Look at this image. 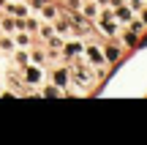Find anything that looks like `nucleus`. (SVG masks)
I'll return each mask as SVG.
<instances>
[{"label": "nucleus", "instance_id": "6ab92c4d", "mask_svg": "<svg viewBox=\"0 0 147 145\" xmlns=\"http://www.w3.org/2000/svg\"><path fill=\"white\" fill-rule=\"evenodd\" d=\"M0 8H5V0H0Z\"/></svg>", "mask_w": 147, "mask_h": 145}, {"label": "nucleus", "instance_id": "4be33fe9", "mask_svg": "<svg viewBox=\"0 0 147 145\" xmlns=\"http://www.w3.org/2000/svg\"><path fill=\"white\" fill-rule=\"evenodd\" d=\"M0 93H3V91H0Z\"/></svg>", "mask_w": 147, "mask_h": 145}, {"label": "nucleus", "instance_id": "39448f33", "mask_svg": "<svg viewBox=\"0 0 147 145\" xmlns=\"http://www.w3.org/2000/svg\"><path fill=\"white\" fill-rule=\"evenodd\" d=\"M82 52H84V41H63V49H60L63 58H79Z\"/></svg>", "mask_w": 147, "mask_h": 145}, {"label": "nucleus", "instance_id": "f8f14e48", "mask_svg": "<svg viewBox=\"0 0 147 145\" xmlns=\"http://www.w3.org/2000/svg\"><path fill=\"white\" fill-rule=\"evenodd\" d=\"M30 63L44 66V63H47V52H44V49H30Z\"/></svg>", "mask_w": 147, "mask_h": 145}, {"label": "nucleus", "instance_id": "f03ea898", "mask_svg": "<svg viewBox=\"0 0 147 145\" xmlns=\"http://www.w3.org/2000/svg\"><path fill=\"white\" fill-rule=\"evenodd\" d=\"M84 58L90 60V66H93V69H98L101 74H104L106 60H104V49H101L98 44H84Z\"/></svg>", "mask_w": 147, "mask_h": 145}, {"label": "nucleus", "instance_id": "412c9836", "mask_svg": "<svg viewBox=\"0 0 147 145\" xmlns=\"http://www.w3.org/2000/svg\"><path fill=\"white\" fill-rule=\"evenodd\" d=\"M82 3H87V0H82Z\"/></svg>", "mask_w": 147, "mask_h": 145}, {"label": "nucleus", "instance_id": "9b49d317", "mask_svg": "<svg viewBox=\"0 0 147 145\" xmlns=\"http://www.w3.org/2000/svg\"><path fill=\"white\" fill-rule=\"evenodd\" d=\"M36 36L44 38V41H49V38L55 36V25H52V22H47V25L41 22V25H38V30H36Z\"/></svg>", "mask_w": 147, "mask_h": 145}, {"label": "nucleus", "instance_id": "a211bd4d", "mask_svg": "<svg viewBox=\"0 0 147 145\" xmlns=\"http://www.w3.org/2000/svg\"><path fill=\"white\" fill-rule=\"evenodd\" d=\"M139 14H142V22L147 25V8H144V5H142V8H139Z\"/></svg>", "mask_w": 147, "mask_h": 145}, {"label": "nucleus", "instance_id": "4468645a", "mask_svg": "<svg viewBox=\"0 0 147 145\" xmlns=\"http://www.w3.org/2000/svg\"><path fill=\"white\" fill-rule=\"evenodd\" d=\"M41 14H44V19L55 22L57 19V5H41Z\"/></svg>", "mask_w": 147, "mask_h": 145}, {"label": "nucleus", "instance_id": "423d86ee", "mask_svg": "<svg viewBox=\"0 0 147 145\" xmlns=\"http://www.w3.org/2000/svg\"><path fill=\"white\" fill-rule=\"evenodd\" d=\"M82 16H87V19H98V14H101V5L95 3V0H87V3H82Z\"/></svg>", "mask_w": 147, "mask_h": 145}, {"label": "nucleus", "instance_id": "9d476101", "mask_svg": "<svg viewBox=\"0 0 147 145\" xmlns=\"http://www.w3.org/2000/svg\"><path fill=\"white\" fill-rule=\"evenodd\" d=\"M117 58H120V47L117 44H106L104 47V60L106 63H117Z\"/></svg>", "mask_w": 147, "mask_h": 145}, {"label": "nucleus", "instance_id": "20e7f679", "mask_svg": "<svg viewBox=\"0 0 147 145\" xmlns=\"http://www.w3.org/2000/svg\"><path fill=\"white\" fill-rule=\"evenodd\" d=\"M22 71H25V82H27V85H38V82L44 80V69L36 66V63H27Z\"/></svg>", "mask_w": 147, "mask_h": 145}, {"label": "nucleus", "instance_id": "aec40b11", "mask_svg": "<svg viewBox=\"0 0 147 145\" xmlns=\"http://www.w3.org/2000/svg\"><path fill=\"white\" fill-rule=\"evenodd\" d=\"M134 3H142V0H134Z\"/></svg>", "mask_w": 147, "mask_h": 145}, {"label": "nucleus", "instance_id": "6e6552de", "mask_svg": "<svg viewBox=\"0 0 147 145\" xmlns=\"http://www.w3.org/2000/svg\"><path fill=\"white\" fill-rule=\"evenodd\" d=\"M52 82H55L57 88H63V91H65V85L71 82V74H68V69H55V71H52Z\"/></svg>", "mask_w": 147, "mask_h": 145}, {"label": "nucleus", "instance_id": "7ed1b4c3", "mask_svg": "<svg viewBox=\"0 0 147 145\" xmlns=\"http://www.w3.org/2000/svg\"><path fill=\"white\" fill-rule=\"evenodd\" d=\"M22 27H25V19H22V16H3V19H0V30L3 33H11V36H14L16 30H22Z\"/></svg>", "mask_w": 147, "mask_h": 145}, {"label": "nucleus", "instance_id": "f3484780", "mask_svg": "<svg viewBox=\"0 0 147 145\" xmlns=\"http://www.w3.org/2000/svg\"><path fill=\"white\" fill-rule=\"evenodd\" d=\"M14 38H3V41H0V49H5V52H14Z\"/></svg>", "mask_w": 147, "mask_h": 145}, {"label": "nucleus", "instance_id": "1a4fd4ad", "mask_svg": "<svg viewBox=\"0 0 147 145\" xmlns=\"http://www.w3.org/2000/svg\"><path fill=\"white\" fill-rule=\"evenodd\" d=\"M5 11H8L11 16H22V19H25L27 14H30V5H25V3H5Z\"/></svg>", "mask_w": 147, "mask_h": 145}, {"label": "nucleus", "instance_id": "2eb2a0df", "mask_svg": "<svg viewBox=\"0 0 147 145\" xmlns=\"http://www.w3.org/2000/svg\"><path fill=\"white\" fill-rule=\"evenodd\" d=\"M14 44H19V47H27V44H30V36H27V30H16V33H14Z\"/></svg>", "mask_w": 147, "mask_h": 145}, {"label": "nucleus", "instance_id": "0eeeda50", "mask_svg": "<svg viewBox=\"0 0 147 145\" xmlns=\"http://www.w3.org/2000/svg\"><path fill=\"white\" fill-rule=\"evenodd\" d=\"M112 16H115L117 22H125V25H128V22L134 19V8H128V5L123 3V5H117V8L112 11Z\"/></svg>", "mask_w": 147, "mask_h": 145}, {"label": "nucleus", "instance_id": "ddd939ff", "mask_svg": "<svg viewBox=\"0 0 147 145\" xmlns=\"http://www.w3.org/2000/svg\"><path fill=\"white\" fill-rule=\"evenodd\" d=\"M14 60L19 66H27L30 63V52H27V49H14Z\"/></svg>", "mask_w": 147, "mask_h": 145}, {"label": "nucleus", "instance_id": "f257e3e1", "mask_svg": "<svg viewBox=\"0 0 147 145\" xmlns=\"http://www.w3.org/2000/svg\"><path fill=\"white\" fill-rule=\"evenodd\" d=\"M68 74H71V82L79 88V91H87V88L93 85V80H95L84 63H74V69H68Z\"/></svg>", "mask_w": 147, "mask_h": 145}, {"label": "nucleus", "instance_id": "dca6fc26", "mask_svg": "<svg viewBox=\"0 0 147 145\" xmlns=\"http://www.w3.org/2000/svg\"><path fill=\"white\" fill-rule=\"evenodd\" d=\"M38 25H41V19H25V27H22V30L36 33V30H38Z\"/></svg>", "mask_w": 147, "mask_h": 145}]
</instances>
